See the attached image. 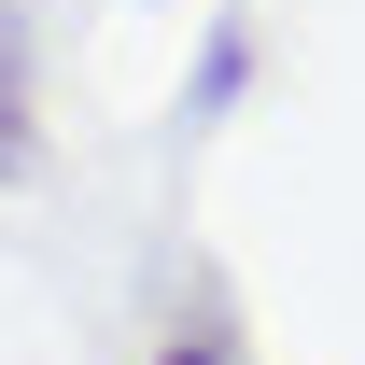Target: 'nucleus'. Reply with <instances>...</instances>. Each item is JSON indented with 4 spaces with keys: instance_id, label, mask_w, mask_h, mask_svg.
I'll return each instance as SVG.
<instances>
[{
    "instance_id": "nucleus-1",
    "label": "nucleus",
    "mask_w": 365,
    "mask_h": 365,
    "mask_svg": "<svg viewBox=\"0 0 365 365\" xmlns=\"http://www.w3.org/2000/svg\"><path fill=\"white\" fill-rule=\"evenodd\" d=\"M29 155V71H14V43H0V169Z\"/></svg>"
},
{
    "instance_id": "nucleus-2",
    "label": "nucleus",
    "mask_w": 365,
    "mask_h": 365,
    "mask_svg": "<svg viewBox=\"0 0 365 365\" xmlns=\"http://www.w3.org/2000/svg\"><path fill=\"white\" fill-rule=\"evenodd\" d=\"M155 365H239V351H225V337H169Z\"/></svg>"
}]
</instances>
